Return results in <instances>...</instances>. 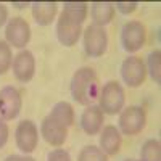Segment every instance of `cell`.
<instances>
[{"mask_svg":"<svg viewBox=\"0 0 161 161\" xmlns=\"http://www.w3.org/2000/svg\"><path fill=\"white\" fill-rule=\"evenodd\" d=\"M98 76L95 74L92 68L89 66H82L79 68L71 79V97L76 103L89 106L93 103V100L98 98V92H100V86H98Z\"/></svg>","mask_w":161,"mask_h":161,"instance_id":"6da1fadb","label":"cell"},{"mask_svg":"<svg viewBox=\"0 0 161 161\" xmlns=\"http://www.w3.org/2000/svg\"><path fill=\"white\" fill-rule=\"evenodd\" d=\"M126 102L124 89L118 80H108L98 92V108L103 114H118L123 111Z\"/></svg>","mask_w":161,"mask_h":161,"instance_id":"7a4b0ae2","label":"cell"},{"mask_svg":"<svg viewBox=\"0 0 161 161\" xmlns=\"http://www.w3.org/2000/svg\"><path fill=\"white\" fill-rule=\"evenodd\" d=\"M147 113L142 106L130 105L119 113V132L124 136H137L145 129Z\"/></svg>","mask_w":161,"mask_h":161,"instance_id":"3957f363","label":"cell"},{"mask_svg":"<svg viewBox=\"0 0 161 161\" xmlns=\"http://www.w3.org/2000/svg\"><path fill=\"white\" fill-rule=\"evenodd\" d=\"M82 42L84 50L90 58H98L105 55L106 48H108V34L105 28L98 26H87L86 31H82Z\"/></svg>","mask_w":161,"mask_h":161,"instance_id":"277c9868","label":"cell"},{"mask_svg":"<svg viewBox=\"0 0 161 161\" xmlns=\"http://www.w3.org/2000/svg\"><path fill=\"white\" fill-rule=\"evenodd\" d=\"M5 39L10 47L24 48L31 40V26L21 16H15L8 19L5 28Z\"/></svg>","mask_w":161,"mask_h":161,"instance_id":"5b68a950","label":"cell"},{"mask_svg":"<svg viewBox=\"0 0 161 161\" xmlns=\"http://www.w3.org/2000/svg\"><path fill=\"white\" fill-rule=\"evenodd\" d=\"M147 37V29L140 21H127L121 29V45L127 53L139 52Z\"/></svg>","mask_w":161,"mask_h":161,"instance_id":"8992f818","label":"cell"},{"mask_svg":"<svg viewBox=\"0 0 161 161\" xmlns=\"http://www.w3.org/2000/svg\"><path fill=\"white\" fill-rule=\"evenodd\" d=\"M121 77L124 84L130 89H137L145 82L147 68L140 57H127L121 64Z\"/></svg>","mask_w":161,"mask_h":161,"instance_id":"52a82bcc","label":"cell"},{"mask_svg":"<svg viewBox=\"0 0 161 161\" xmlns=\"http://www.w3.org/2000/svg\"><path fill=\"white\" fill-rule=\"evenodd\" d=\"M23 106L21 93L16 87L7 86L0 90V118L3 121L15 119Z\"/></svg>","mask_w":161,"mask_h":161,"instance_id":"ba28073f","label":"cell"},{"mask_svg":"<svg viewBox=\"0 0 161 161\" xmlns=\"http://www.w3.org/2000/svg\"><path fill=\"white\" fill-rule=\"evenodd\" d=\"M15 139H16V145L18 148L29 155L37 148V143H39V129L37 126L32 123L31 119H24L18 124L16 132H15Z\"/></svg>","mask_w":161,"mask_h":161,"instance_id":"9c48e42d","label":"cell"},{"mask_svg":"<svg viewBox=\"0 0 161 161\" xmlns=\"http://www.w3.org/2000/svg\"><path fill=\"white\" fill-rule=\"evenodd\" d=\"M40 136L52 147H61L68 139V127L60 124L52 116H45L40 124Z\"/></svg>","mask_w":161,"mask_h":161,"instance_id":"30bf717a","label":"cell"},{"mask_svg":"<svg viewBox=\"0 0 161 161\" xmlns=\"http://www.w3.org/2000/svg\"><path fill=\"white\" fill-rule=\"evenodd\" d=\"M13 74L19 82H29L36 74V58L32 52L21 50L16 57H13Z\"/></svg>","mask_w":161,"mask_h":161,"instance_id":"8fae6325","label":"cell"},{"mask_svg":"<svg viewBox=\"0 0 161 161\" xmlns=\"http://www.w3.org/2000/svg\"><path fill=\"white\" fill-rule=\"evenodd\" d=\"M82 36V26L66 19L64 16H58L57 19V39L64 47H73L77 44V40Z\"/></svg>","mask_w":161,"mask_h":161,"instance_id":"7c38bea8","label":"cell"},{"mask_svg":"<svg viewBox=\"0 0 161 161\" xmlns=\"http://www.w3.org/2000/svg\"><path fill=\"white\" fill-rule=\"evenodd\" d=\"M105 123V114L98 108V105H89L82 111L80 116V127L87 134V136H97V134L103 129Z\"/></svg>","mask_w":161,"mask_h":161,"instance_id":"4fadbf2b","label":"cell"},{"mask_svg":"<svg viewBox=\"0 0 161 161\" xmlns=\"http://www.w3.org/2000/svg\"><path fill=\"white\" fill-rule=\"evenodd\" d=\"M121 143H123V137L121 132L116 126H105L100 130V150L106 156H114L121 150Z\"/></svg>","mask_w":161,"mask_h":161,"instance_id":"5bb4252c","label":"cell"},{"mask_svg":"<svg viewBox=\"0 0 161 161\" xmlns=\"http://www.w3.org/2000/svg\"><path fill=\"white\" fill-rule=\"evenodd\" d=\"M90 7V18L93 26L105 28L106 24H110L114 18V3L111 2H93L89 5Z\"/></svg>","mask_w":161,"mask_h":161,"instance_id":"9a60e30c","label":"cell"},{"mask_svg":"<svg viewBox=\"0 0 161 161\" xmlns=\"http://www.w3.org/2000/svg\"><path fill=\"white\" fill-rule=\"evenodd\" d=\"M32 16L39 26H48L55 19L58 13V3L55 2H34L32 5Z\"/></svg>","mask_w":161,"mask_h":161,"instance_id":"2e32d148","label":"cell"},{"mask_svg":"<svg viewBox=\"0 0 161 161\" xmlns=\"http://www.w3.org/2000/svg\"><path fill=\"white\" fill-rule=\"evenodd\" d=\"M60 15L64 16L66 19L74 21V23L82 26V23L87 19V15H89V3H86V2H66V3H63V10Z\"/></svg>","mask_w":161,"mask_h":161,"instance_id":"e0dca14e","label":"cell"},{"mask_svg":"<svg viewBox=\"0 0 161 161\" xmlns=\"http://www.w3.org/2000/svg\"><path fill=\"white\" fill-rule=\"evenodd\" d=\"M48 116H52L55 121H58L60 124H63L64 127H71L74 124V108L73 105L68 102H58L53 105V108L50 110Z\"/></svg>","mask_w":161,"mask_h":161,"instance_id":"ac0fdd59","label":"cell"},{"mask_svg":"<svg viewBox=\"0 0 161 161\" xmlns=\"http://www.w3.org/2000/svg\"><path fill=\"white\" fill-rule=\"evenodd\" d=\"M140 161H161V143L158 139H148L142 145Z\"/></svg>","mask_w":161,"mask_h":161,"instance_id":"d6986e66","label":"cell"},{"mask_svg":"<svg viewBox=\"0 0 161 161\" xmlns=\"http://www.w3.org/2000/svg\"><path fill=\"white\" fill-rule=\"evenodd\" d=\"M145 68L147 73H150V77L155 80V84H159L161 82V50L159 48L153 50L148 55Z\"/></svg>","mask_w":161,"mask_h":161,"instance_id":"ffe728a7","label":"cell"},{"mask_svg":"<svg viewBox=\"0 0 161 161\" xmlns=\"http://www.w3.org/2000/svg\"><path fill=\"white\" fill-rule=\"evenodd\" d=\"M77 161H108V156H106L98 147L95 145H87L80 150Z\"/></svg>","mask_w":161,"mask_h":161,"instance_id":"44dd1931","label":"cell"},{"mask_svg":"<svg viewBox=\"0 0 161 161\" xmlns=\"http://www.w3.org/2000/svg\"><path fill=\"white\" fill-rule=\"evenodd\" d=\"M13 63V53L11 47L7 44V40H0V76L5 74Z\"/></svg>","mask_w":161,"mask_h":161,"instance_id":"7402d4cb","label":"cell"},{"mask_svg":"<svg viewBox=\"0 0 161 161\" xmlns=\"http://www.w3.org/2000/svg\"><path fill=\"white\" fill-rule=\"evenodd\" d=\"M47 161H71V156L66 150L57 148V150H52L47 155Z\"/></svg>","mask_w":161,"mask_h":161,"instance_id":"603a6c76","label":"cell"},{"mask_svg":"<svg viewBox=\"0 0 161 161\" xmlns=\"http://www.w3.org/2000/svg\"><path fill=\"white\" fill-rule=\"evenodd\" d=\"M139 3L137 2H116L114 3V10H119L123 15H130L137 10Z\"/></svg>","mask_w":161,"mask_h":161,"instance_id":"cb8c5ba5","label":"cell"},{"mask_svg":"<svg viewBox=\"0 0 161 161\" xmlns=\"http://www.w3.org/2000/svg\"><path fill=\"white\" fill-rule=\"evenodd\" d=\"M8 136H10V129L8 124L3 119H0V148H3L5 143L8 142Z\"/></svg>","mask_w":161,"mask_h":161,"instance_id":"d4e9b609","label":"cell"},{"mask_svg":"<svg viewBox=\"0 0 161 161\" xmlns=\"http://www.w3.org/2000/svg\"><path fill=\"white\" fill-rule=\"evenodd\" d=\"M5 23H8V10L3 3H0V26H3Z\"/></svg>","mask_w":161,"mask_h":161,"instance_id":"484cf974","label":"cell"},{"mask_svg":"<svg viewBox=\"0 0 161 161\" xmlns=\"http://www.w3.org/2000/svg\"><path fill=\"white\" fill-rule=\"evenodd\" d=\"M5 161H21V156L19 155H10L5 158Z\"/></svg>","mask_w":161,"mask_h":161,"instance_id":"4316f807","label":"cell"},{"mask_svg":"<svg viewBox=\"0 0 161 161\" xmlns=\"http://www.w3.org/2000/svg\"><path fill=\"white\" fill-rule=\"evenodd\" d=\"M13 7L15 8H24V7H29V3H16V2H13Z\"/></svg>","mask_w":161,"mask_h":161,"instance_id":"83f0119b","label":"cell"},{"mask_svg":"<svg viewBox=\"0 0 161 161\" xmlns=\"http://www.w3.org/2000/svg\"><path fill=\"white\" fill-rule=\"evenodd\" d=\"M21 161H36L32 156H21Z\"/></svg>","mask_w":161,"mask_h":161,"instance_id":"f1b7e54d","label":"cell"},{"mask_svg":"<svg viewBox=\"0 0 161 161\" xmlns=\"http://www.w3.org/2000/svg\"><path fill=\"white\" fill-rule=\"evenodd\" d=\"M124 161H137V159H124Z\"/></svg>","mask_w":161,"mask_h":161,"instance_id":"f546056e","label":"cell"}]
</instances>
